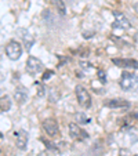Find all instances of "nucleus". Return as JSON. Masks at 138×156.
Returning <instances> with one entry per match:
<instances>
[{
    "label": "nucleus",
    "mask_w": 138,
    "mask_h": 156,
    "mask_svg": "<svg viewBox=\"0 0 138 156\" xmlns=\"http://www.w3.org/2000/svg\"><path fill=\"white\" fill-rule=\"evenodd\" d=\"M104 105L111 109H120V108H129L130 102L123 100V98H111V100L104 101Z\"/></svg>",
    "instance_id": "10"
},
{
    "label": "nucleus",
    "mask_w": 138,
    "mask_h": 156,
    "mask_svg": "<svg viewBox=\"0 0 138 156\" xmlns=\"http://www.w3.org/2000/svg\"><path fill=\"white\" fill-rule=\"evenodd\" d=\"M75 93H76V98H77V102H79L80 106L83 108H90L91 106V97L88 94V91L86 90L83 86H76L75 88Z\"/></svg>",
    "instance_id": "3"
},
{
    "label": "nucleus",
    "mask_w": 138,
    "mask_h": 156,
    "mask_svg": "<svg viewBox=\"0 0 138 156\" xmlns=\"http://www.w3.org/2000/svg\"><path fill=\"white\" fill-rule=\"evenodd\" d=\"M14 98L19 105H24V104L28 101V98H29V93H28V90L24 87V86H18V87L14 90Z\"/></svg>",
    "instance_id": "11"
},
{
    "label": "nucleus",
    "mask_w": 138,
    "mask_h": 156,
    "mask_svg": "<svg viewBox=\"0 0 138 156\" xmlns=\"http://www.w3.org/2000/svg\"><path fill=\"white\" fill-rule=\"evenodd\" d=\"M119 155L120 156H133V153L130 152L129 149H123V148H122V149L119 151Z\"/></svg>",
    "instance_id": "19"
},
{
    "label": "nucleus",
    "mask_w": 138,
    "mask_h": 156,
    "mask_svg": "<svg viewBox=\"0 0 138 156\" xmlns=\"http://www.w3.org/2000/svg\"><path fill=\"white\" fill-rule=\"evenodd\" d=\"M76 122L80 124H87V123H90V118L84 112H79L76 115Z\"/></svg>",
    "instance_id": "14"
},
{
    "label": "nucleus",
    "mask_w": 138,
    "mask_h": 156,
    "mask_svg": "<svg viewBox=\"0 0 138 156\" xmlns=\"http://www.w3.org/2000/svg\"><path fill=\"white\" fill-rule=\"evenodd\" d=\"M2 156H4V155H2Z\"/></svg>",
    "instance_id": "22"
},
{
    "label": "nucleus",
    "mask_w": 138,
    "mask_h": 156,
    "mask_svg": "<svg viewBox=\"0 0 138 156\" xmlns=\"http://www.w3.org/2000/svg\"><path fill=\"white\" fill-rule=\"evenodd\" d=\"M53 75H54V72H53V71H44L43 77H41V79H43V82H47V80L50 79L51 76H53Z\"/></svg>",
    "instance_id": "18"
},
{
    "label": "nucleus",
    "mask_w": 138,
    "mask_h": 156,
    "mask_svg": "<svg viewBox=\"0 0 138 156\" xmlns=\"http://www.w3.org/2000/svg\"><path fill=\"white\" fill-rule=\"evenodd\" d=\"M36 84V94H37V97H44V94H46V88H44V86L41 84V83H35Z\"/></svg>",
    "instance_id": "16"
},
{
    "label": "nucleus",
    "mask_w": 138,
    "mask_h": 156,
    "mask_svg": "<svg viewBox=\"0 0 138 156\" xmlns=\"http://www.w3.org/2000/svg\"><path fill=\"white\" fill-rule=\"evenodd\" d=\"M138 86V76L133 72H127L124 71L122 73V79H120V87L126 91H130L133 88H135Z\"/></svg>",
    "instance_id": "1"
},
{
    "label": "nucleus",
    "mask_w": 138,
    "mask_h": 156,
    "mask_svg": "<svg viewBox=\"0 0 138 156\" xmlns=\"http://www.w3.org/2000/svg\"><path fill=\"white\" fill-rule=\"evenodd\" d=\"M112 62L122 69H138V61L131 58H112Z\"/></svg>",
    "instance_id": "8"
},
{
    "label": "nucleus",
    "mask_w": 138,
    "mask_h": 156,
    "mask_svg": "<svg viewBox=\"0 0 138 156\" xmlns=\"http://www.w3.org/2000/svg\"><path fill=\"white\" fill-rule=\"evenodd\" d=\"M133 9H134V10H135V12L138 14V3H135L134 6H133Z\"/></svg>",
    "instance_id": "20"
},
{
    "label": "nucleus",
    "mask_w": 138,
    "mask_h": 156,
    "mask_svg": "<svg viewBox=\"0 0 138 156\" xmlns=\"http://www.w3.org/2000/svg\"><path fill=\"white\" fill-rule=\"evenodd\" d=\"M15 138H17V148L21 151L27 149V145H28V133L25 130H18L15 131Z\"/></svg>",
    "instance_id": "12"
},
{
    "label": "nucleus",
    "mask_w": 138,
    "mask_h": 156,
    "mask_svg": "<svg viewBox=\"0 0 138 156\" xmlns=\"http://www.w3.org/2000/svg\"><path fill=\"white\" fill-rule=\"evenodd\" d=\"M15 33H17V35L19 36L21 39H22L25 48L29 51L30 48H32L33 43H35V37H33V35H30L29 30H28V29H24V28H18V29L15 30Z\"/></svg>",
    "instance_id": "7"
},
{
    "label": "nucleus",
    "mask_w": 138,
    "mask_h": 156,
    "mask_svg": "<svg viewBox=\"0 0 138 156\" xmlns=\"http://www.w3.org/2000/svg\"><path fill=\"white\" fill-rule=\"evenodd\" d=\"M43 130L48 137H51V138L57 137L59 133L58 123H57L54 119H46V120L43 122Z\"/></svg>",
    "instance_id": "6"
},
{
    "label": "nucleus",
    "mask_w": 138,
    "mask_h": 156,
    "mask_svg": "<svg viewBox=\"0 0 138 156\" xmlns=\"http://www.w3.org/2000/svg\"><path fill=\"white\" fill-rule=\"evenodd\" d=\"M65 2H66L68 4H71V6H72V4H73V2H75V0H65Z\"/></svg>",
    "instance_id": "21"
},
{
    "label": "nucleus",
    "mask_w": 138,
    "mask_h": 156,
    "mask_svg": "<svg viewBox=\"0 0 138 156\" xmlns=\"http://www.w3.org/2000/svg\"><path fill=\"white\" fill-rule=\"evenodd\" d=\"M54 6L57 7V11L61 15L66 14V4H65V0H53Z\"/></svg>",
    "instance_id": "13"
},
{
    "label": "nucleus",
    "mask_w": 138,
    "mask_h": 156,
    "mask_svg": "<svg viewBox=\"0 0 138 156\" xmlns=\"http://www.w3.org/2000/svg\"><path fill=\"white\" fill-rule=\"evenodd\" d=\"M113 18H115V22H113V28H119V29H129L131 25H130V21L123 12L120 11H115L113 12Z\"/></svg>",
    "instance_id": "9"
},
{
    "label": "nucleus",
    "mask_w": 138,
    "mask_h": 156,
    "mask_svg": "<svg viewBox=\"0 0 138 156\" xmlns=\"http://www.w3.org/2000/svg\"><path fill=\"white\" fill-rule=\"evenodd\" d=\"M27 71L29 72L30 75H39L41 72H44V65L43 62L40 61L36 57H29L27 61Z\"/></svg>",
    "instance_id": "4"
},
{
    "label": "nucleus",
    "mask_w": 138,
    "mask_h": 156,
    "mask_svg": "<svg viewBox=\"0 0 138 156\" xmlns=\"http://www.w3.org/2000/svg\"><path fill=\"white\" fill-rule=\"evenodd\" d=\"M68 129H69V136H71L72 140H76V141H83V140H87L88 138L87 131H84V130H83L80 126H77L76 123H69Z\"/></svg>",
    "instance_id": "5"
},
{
    "label": "nucleus",
    "mask_w": 138,
    "mask_h": 156,
    "mask_svg": "<svg viewBox=\"0 0 138 156\" xmlns=\"http://www.w3.org/2000/svg\"><path fill=\"white\" fill-rule=\"evenodd\" d=\"M11 106V101H10L9 95H3L2 97V112H6L7 109H10Z\"/></svg>",
    "instance_id": "15"
},
{
    "label": "nucleus",
    "mask_w": 138,
    "mask_h": 156,
    "mask_svg": "<svg viewBox=\"0 0 138 156\" xmlns=\"http://www.w3.org/2000/svg\"><path fill=\"white\" fill-rule=\"evenodd\" d=\"M4 50H6L7 57H9L10 59H12V61H15V59H18L21 57V54H22V46H21L17 40H10L9 43L6 44V48H4Z\"/></svg>",
    "instance_id": "2"
},
{
    "label": "nucleus",
    "mask_w": 138,
    "mask_h": 156,
    "mask_svg": "<svg viewBox=\"0 0 138 156\" xmlns=\"http://www.w3.org/2000/svg\"><path fill=\"white\" fill-rule=\"evenodd\" d=\"M97 77L101 83H106V73L104 69H97Z\"/></svg>",
    "instance_id": "17"
}]
</instances>
